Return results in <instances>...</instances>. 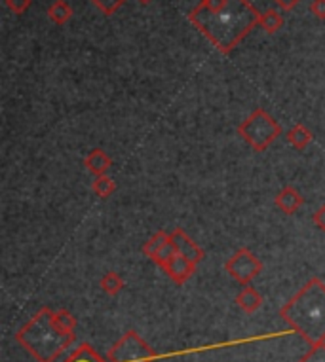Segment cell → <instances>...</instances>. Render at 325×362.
<instances>
[{"mask_svg":"<svg viewBox=\"0 0 325 362\" xmlns=\"http://www.w3.org/2000/svg\"><path fill=\"white\" fill-rule=\"evenodd\" d=\"M259 19L260 14L247 0H203L190 14V21L223 53L234 50Z\"/></svg>","mask_w":325,"mask_h":362,"instance_id":"cell-1","label":"cell"},{"mask_svg":"<svg viewBox=\"0 0 325 362\" xmlns=\"http://www.w3.org/2000/svg\"><path fill=\"white\" fill-rule=\"evenodd\" d=\"M282 315L288 322L303 332L310 341L325 338V284L319 279H310L295 298L283 307Z\"/></svg>","mask_w":325,"mask_h":362,"instance_id":"cell-2","label":"cell"},{"mask_svg":"<svg viewBox=\"0 0 325 362\" xmlns=\"http://www.w3.org/2000/svg\"><path fill=\"white\" fill-rule=\"evenodd\" d=\"M238 135L255 152H265L278 137L282 135V126L265 108H255L238 126Z\"/></svg>","mask_w":325,"mask_h":362,"instance_id":"cell-3","label":"cell"},{"mask_svg":"<svg viewBox=\"0 0 325 362\" xmlns=\"http://www.w3.org/2000/svg\"><path fill=\"white\" fill-rule=\"evenodd\" d=\"M224 270L231 273L232 277L240 281L242 284H247L251 279H255L262 271V262L253 255L247 247H240L234 255L226 260Z\"/></svg>","mask_w":325,"mask_h":362,"instance_id":"cell-4","label":"cell"},{"mask_svg":"<svg viewBox=\"0 0 325 362\" xmlns=\"http://www.w3.org/2000/svg\"><path fill=\"white\" fill-rule=\"evenodd\" d=\"M172 241H174L175 249H177V255H183L190 258L192 262H202L206 255H203L202 247H198L190 237H188L181 227H175L174 232H172Z\"/></svg>","mask_w":325,"mask_h":362,"instance_id":"cell-5","label":"cell"},{"mask_svg":"<svg viewBox=\"0 0 325 362\" xmlns=\"http://www.w3.org/2000/svg\"><path fill=\"white\" fill-rule=\"evenodd\" d=\"M196 266H198V264L192 262V260L187 258V256L175 255L174 260L167 264L166 270L164 271H166L169 277L174 279L175 283L183 284V283H187L188 279L192 277V273L196 271Z\"/></svg>","mask_w":325,"mask_h":362,"instance_id":"cell-6","label":"cell"},{"mask_svg":"<svg viewBox=\"0 0 325 362\" xmlns=\"http://www.w3.org/2000/svg\"><path fill=\"white\" fill-rule=\"evenodd\" d=\"M274 203L285 214H295L303 207L304 198L297 192V188H293V186H283L282 190L276 193Z\"/></svg>","mask_w":325,"mask_h":362,"instance_id":"cell-7","label":"cell"},{"mask_svg":"<svg viewBox=\"0 0 325 362\" xmlns=\"http://www.w3.org/2000/svg\"><path fill=\"white\" fill-rule=\"evenodd\" d=\"M110 157L105 150L94 148L86 157H84V167L88 173H92L94 177H103L107 175V171L110 169Z\"/></svg>","mask_w":325,"mask_h":362,"instance_id":"cell-8","label":"cell"},{"mask_svg":"<svg viewBox=\"0 0 325 362\" xmlns=\"http://www.w3.org/2000/svg\"><path fill=\"white\" fill-rule=\"evenodd\" d=\"M285 139H288V142L293 146V148L304 150L308 144H310L314 135H312V131L306 128L304 123H297V126H293V128L289 129Z\"/></svg>","mask_w":325,"mask_h":362,"instance_id":"cell-9","label":"cell"},{"mask_svg":"<svg viewBox=\"0 0 325 362\" xmlns=\"http://www.w3.org/2000/svg\"><path fill=\"white\" fill-rule=\"evenodd\" d=\"M169 239H172V234H167V232H164V230H160V232H156V234L152 235L149 241L144 243L143 255L152 260L154 256L158 255V250L162 249V247H164Z\"/></svg>","mask_w":325,"mask_h":362,"instance_id":"cell-10","label":"cell"},{"mask_svg":"<svg viewBox=\"0 0 325 362\" xmlns=\"http://www.w3.org/2000/svg\"><path fill=\"white\" fill-rule=\"evenodd\" d=\"M92 190H94V193L97 196V198L107 199L116 192V182L110 177H107V175H103V177H95L94 184H92Z\"/></svg>","mask_w":325,"mask_h":362,"instance_id":"cell-11","label":"cell"},{"mask_svg":"<svg viewBox=\"0 0 325 362\" xmlns=\"http://www.w3.org/2000/svg\"><path fill=\"white\" fill-rule=\"evenodd\" d=\"M48 15L51 17V21H56L58 25H63V23H67L69 19H71L72 10L65 0H58V2H53V4L50 6Z\"/></svg>","mask_w":325,"mask_h":362,"instance_id":"cell-12","label":"cell"},{"mask_svg":"<svg viewBox=\"0 0 325 362\" xmlns=\"http://www.w3.org/2000/svg\"><path fill=\"white\" fill-rule=\"evenodd\" d=\"M259 25L267 33H276V31H280L283 25V17L276 10H268V12H265V14H260V19H259Z\"/></svg>","mask_w":325,"mask_h":362,"instance_id":"cell-13","label":"cell"},{"mask_svg":"<svg viewBox=\"0 0 325 362\" xmlns=\"http://www.w3.org/2000/svg\"><path fill=\"white\" fill-rule=\"evenodd\" d=\"M238 304L242 309H246V311L251 313L260 306V296L253 291L251 286H247V288H244L242 294L238 296Z\"/></svg>","mask_w":325,"mask_h":362,"instance_id":"cell-14","label":"cell"},{"mask_svg":"<svg viewBox=\"0 0 325 362\" xmlns=\"http://www.w3.org/2000/svg\"><path fill=\"white\" fill-rule=\"evenodd\" d=\"M175 255H177V249H175L174 241L169 239V241H167L166 245H164V247L158 250V255L152 258V262L158 264L162 270H166V266L172 262V260H174Z\"/></svg>","mask_w":325,"mask_h":362,"instance_id":"cell-15","label":"cell"},{"mask_svg":"<svg viewBox=\"0 0 325 362\" xmlns=\"http://www.w3.org/2000/svg\"><path fill=\"white\" fill-rule=\"evenodd\" d=\"M124 286V281L122 277L116 273V271H108V273H105L101 279V288L105 292H108V294H116V292L122 291Z\"/></svg>","mask_w":325,"mask_h":362,"instance_id":"cell-16","label":"cell"},{"mask_svg":"<svg viewBox=\"0 0 325 362\" xmlns=\"http://www.w3.org/2000/svg\"><path fill=\"white\" fill-rule=\"evenodd\" d=\"M92 2H94L95 6L101 10L103 14L110 15V14H115L116 10L122 6L126 0H92Z\"/></svg>","mask_w":325,"mask_h":362,"instance_id":"cell-17","label":"cell"},{"mask_svg":"<svg viewBox=\"0 0 325 362\" xmlns=\"http://www.w3.org/2000/svg\"><path fill=\"white\" fill-rule=\"evenodd\" d=\"M6 4L14 14H23L31 6V0H6Z\"/></svg>","mask_w":325,"mask_h":362,"instance_id":"cell-18","label":"cell"},{"mask_svg":"<svg viewBox=\"0 0 325 362\" xmlns=\"http://www.w3.org/2000/svg\"><path fill=\"white\" fill-rule=\"evenodd\" d=\"M56 325L61 328V332H69L74 322H72V319L67 313H59L58 317H56Z\"/></svg>","mask_w":325,"mask_h":362,"instance_id":"cell-19","label":"cell"},{"mask_svg":"<svg viewBox=\"0 0 325 362\" xmlns=\"http://www.w3.org/2000/svg\"><path fill=\"white\" fill-rule=\"evenodd\" d=\"M312 221H314V226L325 232V205L318 207L316 211H314V216H312Z\"/></svg>","mask_w":325,"mask_h":362,"instance_id":"cell-20","label":"cell"},{"mask_svg":"<svg viewBox=\"0 0 325 362\" xmlns=\"http://www.w3.org/2000/svg\"><path fill=\"white\" fill-rule=\"evenodd\" d=\"M69 362H99L97 361V356L94 353H90L88 347H84V351H80L78 355H74Z\"/></svg>","mask_w":325,"mask_h":362,"instance_id":"cell-21","label":"cell"},{"mask_svg":"<svg viewBox=\"0 0 325 362\" xmlns=\"http://www.w3.org/2000/svg\"><path fill=\"white\" fill-rule=\"evenodd\" d=\"M312 14L319 17V19H325V0H312L310 4Z\"/></svg>","mask_w":325,"mask_h":362,"instance_id":"cell-22","label":"cell"},{"mask_svg":"<svg viewBox=\"0 0 325 362\" xmlns=\"http://www.w3.org/2000/svg\"><path fill=\"white\" fill-rule=\"evenodd\" d=\"M278 6H282L283 10H293L299 4V0H276Z\"/></svg>","mask_w":325,"mask_h":362,"instance_id":"cell-23","label":"cell"},{"mask_svg":"<svg viewBox=\"0 0 325 362\" xmlns=\"http://www.w3.org/2000/svg\"><path fill=\"white\" fill-rule=\"evenodd\" d=\"M141 2H149V0H141Z\"/></svg>","mask_w":325,"mask_h":362,"instance_id":"cell-24","label":"cell"}]
</instances>
